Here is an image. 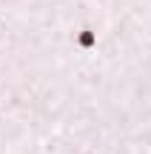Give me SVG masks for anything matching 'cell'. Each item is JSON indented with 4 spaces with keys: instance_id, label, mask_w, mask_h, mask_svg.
<instances>
[{
    "instance_id": "cell-1",
    "label": "cell",
    "mask_w": 151,
    "mask_h": 154,
    "mask_svg": "<svg viewBox=\"0 0 151 154\" xmlns=\"http://www.w3.org/2000/svg\"><path fill=\"white\" fill-rule=\"evenodd\" d=\"M94 43H97V37H94L91 29H83V32L77 34V46H80V49H91Z\"/></svg>"
}]
</instances>
